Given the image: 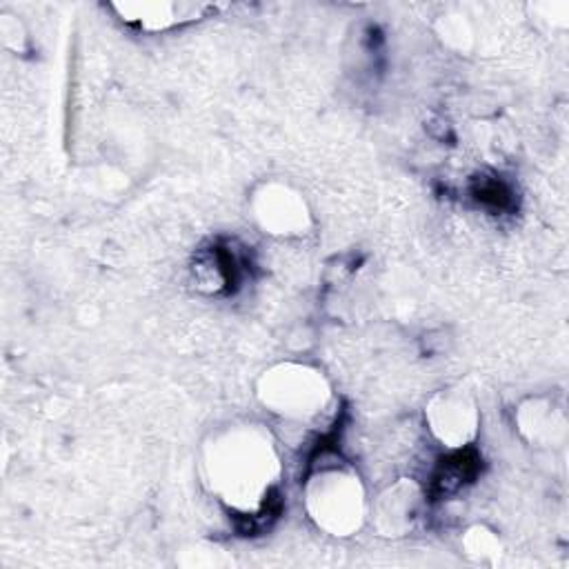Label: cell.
Masks as SVG:
<instances>
[{
  "instance_id": "cell-6",
  "label": "cell",
  "mask_w": 569,
  "mask_h": 569,
  "mask_svg": "<svg viewBox=\"0 0 569 569\" xmlns=\"http://www.w3.org/2000/svg\"><path fill=\"white\" fill-rule=\"evenodd\" d=\"M113 7L127 22H136L138 27L153 31L173 27L184 20H193L202 11H207V4L191 2H124Z\"/></svg>"
},
{
  "instance_id": "cell-2",
  "label": "cell",
  "mask_w": 569,
  "mask_h": 569,
  "mask_svg": "<svg viewBox=\"0 0 569 569\" xmlns=\"http://www.w3.org/2000/svg\"><path fill=\"white\" fill-rule=\"evenodd\" d=\"M307 507L318 525L338 536L358 529L365 518L360 478L342 465L320 469L307 485Z\"/></svg>"
},
{
  "instance_id": "cell-1",
  "label": "cell",
  "mask_w": 569,
  "mask_h": 569,
  "mask_svg": "<svg viewBox=\"0 0 569 569\" xmlns=\"http://www.w3.org/2000/svg\"><path fill=\"white\" fill-rule=\"evenodd\" d=\"M211 487L240 509L256 507L278 471V458L269 436L251 425L220 431L204 456Z\"/></svg>"
},
{
  "instance_id": "cell-4",
  "label": "cell",
  "mask_w": 569,
  "mask_h": 569,
  "mask_svg": "<svg viewBox=\"0 0 569 569\" xmlns=\"http://www.w3.org/2000/svg\"><path fill=\"white\" fill-rule=\"evenodd\" d=\"M253 211L258 222L269 229V233L293 236L305 233L309 224V213L305 200L284 184H264L253 198Z\"/></svg>"
},
{
  "instance_id": "cell-5",
  "label": "cell",
  "mask_w": 569,
  "mask_h": 569,
  "mask_svg": "<svg viewBox=\"0 0 569 569\" xmlns=\"http://www.w3.org/2000/svg\"><path fill=\"white\" fill-rule=\"evenodd\" d=\"M427 422L433 436L447 447H465L476 433L478 413L465 393L442 391L429 402Z\"/></svg>"
},
{
  "instance_id": "cell-7",
  "label": "cell",
  "mask_w": 569,
  "mask_h": 569,
  "mask_svg": "<svg viewBox=\"0 0 569 569\" xmlns=\"http://www.w3.org/2000/svg\"><path fill=\"white\" fill-rule=\"evenodd\" d=\"M376 509L378 518L382 522H389L391 529H396L398 525H409L416 513V496L411 485H396L393 489H389L385 496H380Z\"/></svg>"
},
{
  "instance_id": "cell-3",
  "label": "cell",
  "mask_w": 569,
  "mask_h": 569,
  "mask_svg": "<svg viewBox=\"0 0 569 569\" xmlns=\"http://www.w3.org/2000/svg\"><path fill=\"white\" fill-rule=\"evenodd\" d=\"M260 398L289 418H309L322 411L329 389L320 371L305 365H280L264 373Z\"/></svg>"
}]
</instances>
